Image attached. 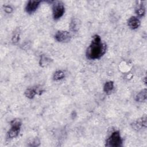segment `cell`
<instances>
[{
    "instance_id": "ba28073f",
    "label": "cell",
    "mask_w": 147,
    "mask_h": 147,
    "mask_svg": "<svg viewBox=\"0 0 147 147\" xmlns=\"http://www.w3.org/2000/svg\"><path fill=\"white\" fill-rule=\"evenodd\" d=\"M43 90L38 87H30L28 88L24 92L25 96L29 99H33L36 94L41 95Z\"/></svg>"
},
{
    "instance_id": "4fadbf2b",
    "label": "cell",
    "mask_w": 147,
    "mask_h": 147,
    "mask_svg": "<svg viewBox=\"0 0 147 147\" xmlns=\"http://www.w3.org/2000/svg\"><path fill=\"white\" fill-rule=\"evenodd\" d=\"M114 88V82L113 81L106 82L103 86V91L107 95L110 94Z\"/></svg>"
},
{
    "instance_id": "7a4b0ae2",
    "label": "cell",
    "mask_w": 147,
    "mask_h": 147,
    "mask_svg": "<svg viewBox=\"0 0 147 147\" xmlns=\"http://www.w3.org/2000/svg\"><path fill=\"white\" fill-rule=\"evenodd\" d=\"M123 140L118 130L114 131L106 141L105 146L107 147H120L122 146Z\"/></svg>"
},
{
    "instance_id": "ac0fdd59",
    "label": "cell",
    "mask_w": 147,
    "mask_h": 147,
    "mask_svg": "<svg viewBox=\"0 0 147 147\" xmlns=\"http://www.w3.org/2000/svg\"><path fill=\"white\" fill-rule=\"evenodd\" d=\"M3 9L6 13H11L13 11V8L10 5H5L3 6Z\"/></svg>"
},
{
    "instance_id": "277c9868",
    "label": "cell",
    "mask_w": 147,
    "mask_h": 147,
    "mask_svg": "<svg viewBox=\"0 0 147 147\" xmlns=\"http://www.w3.org/2000/svg\"><path fill=\"white\" fill-rule=\"evenodd\" d=\"M52 16L54 20H57L60 18L65 12V7L61 1H55L52 2Z\"/></svg>"
},
{
    "instance_id": "6da1fadb",
    "label": "cell",
    "mask_w": 147,
    "mask_h": 147,
    "mask_svg": "<svg viewBox=\"0 0 147 147\" xmlns=\"http://www.w3.org/2000/svg\"><path fill=\"white\" fill-rule=\"evenodd\" d=\"M107 45L102 41L100 37L98 34L92 36L91 42L86 50V57L89 60L99 59L106 52Z\"/></svg>"
},
{
    "instance_id": "2e32d148",
    "label": "cell",
    "mask_w": 147,
    "mask_h": 147,
    "mask_svg": "<svg viewBox=\"0 0 147 147\" xmlns=\"http://www.w3.org/2000/svg\"><path fill=\"white\" fill-rule=\"evenodd\" d=\"M20 39V32L18 29L14 31L11 37V41L13 44H17Z\"/></svg>"
},
{
    "instance_id": "8992f818",
    "label": "cell",
    "mask_w": 147,
    "mask_h": 147,
    "mask_svg": "<svg viewBox=\"0 0 147 147\" xmlns=\"http://www.w3.org/2000/svg\"><path fill=\"white\" fill-rule=\"evenodd\" d=\"M71 34L67 30H58L55 34V40L62 43H66L70 41Z\"/></svg>"
},
{
    "instance_id": "9c48e42d",
    "label": "cell",
    "mask_w": 147,
    "mask_h": 147,
    "mask_svg": "<svg viewBox=\"0 0 147 147\" xmlns=\"http://www.w3.org/2000/svg\"><path fill=\"white\" fill-rule=\"evenodd\" d=\"M141 24V21L139 18L137 16L130 17L127 21V25L130 29L132 30L136 29L139 28Z\"/></svg>"
},
{
    "instance_id": "9a60e30c",
    "label": "cell",
    "mask_w": 147,
    "mask_h": 147,
    "mask_svg": "<svg viewBox=\"0 0 147 147\" xmlns=\"http://www.w3.org/2000/svg\"><path fill=\"white\" fill-rule=\"evenodd\" d=\"M51 63V59L44 55H42L40 57L39 64L41 67H45L49 65Z\"/></svg>"
},
{
    "instance_id": "8fae6325",
    "label": "cell",
    "mask_w": 147,
    "mask_h": 147,
    "mask_svg": "<svg viewBox=\"0 0 147 147\" xmlns=\"http://www.w3.org/2000/svg\"><path fill=\"white\" fill-rule=\"evenodd\" d=\"M80 21L78 18H72L69 24V28L71 30L73 33H76L80 28Z\"/></svg>"
},
{
    "instance_id": "52a82bcc",
    "label": "cell",
    "mask_w": 147,
    "mask_h": 147,
    "mask_svg": "<svg viewBox=\"0 0 147 147\" xmlns=\"http://www.w3.org/2000/svg\"><path fill=\"white\" fill-rule=\"evenodd\" d=\"M41 1H35V0H30L28 2L25 6V11L28 14H32L34 13L38 6H40Z\"/></svg>"
},
{
    "instance_id": "5b68a950",
    "label": "cell",
    "mask_w": 147,
    "mask_h": 147,
    "mask_svg": "<svg viewBox=\"0 0 147 147\" xmlns=\"http://www.w3.org/2000/svg\"><path fill=\"white\" fill-rule=\"evenodd\" d=\"M130 126L131 128L136 131H140L143 129H145L147 126V118L145 115L134 121H133Z\"/></svg>"
},
{
    "instance_id": "30bf717a",
    "label": "cell",
    "mask_w": 147,
    "mask_h": 147,
    "mask_svg": "<svg viewBox=\"0 0 147 147\" xmlns=\"http://www.w3.org/2000/svg\"><path fill=\"white\" fill-rule=\"evenodd\" d=\"M137 2V4L136 5V6L135 8V13L137 16V17H142L145 16V12H146L144 4L142 1H138Z\"/></svg>"
},
{
    "instance_id": "5bb4252c",
    "label": "cell",
    "mask_w": 147,
    "mask_h": 147,
    "mask_svg": "<svg viewBox=\"0 0 147 147\" xmlns=\"http://www.w3.org/2000/svg\"><path fill=\"white\" fill-rule=\"evenodd\" d=\"M65 74L63 70H57L53 75V79L54 80L57 81L60 80L65 78Z\"/></svg>"
},
{
    "instance_id": "7c38bea8",
    "label": "cell",
    "mask_w": 147,
    "mask_h": 147,
    "mask_svg": "<svg viewBox=\"0 0 147 147\" xmlns=\"http://www.w3.org/2000/svg\"><path fill=\"white\" fill-rule=\"evenodd\" d=\"M147 98V90L146 88L142 89L138 92L135 96V100L138 102H142L146 100Z\"/></svg>"
},
{
    "instance_id": "e0dca14e",
    "label": "cell",
    "mask_w": 147,
    "mask_h": 147,
    "mask_svg": "<svg viewBox=\"0 0 147 147\" xmlns=\"http://www.w3.org/2000/svg\"><path fill=\"white\" fill-rule=\"evenodd\" d=\"M40 145V141L37 138L33 139L32 141L29 142V145H28L30 146H37Z\"/></svg>"
},
{
    "instance_id": "3957f363",
    "label": "cell",
    "mask_w": 147,
    "mask_h": 147,
    "mask_svg": "<svg viewBox=\"0 0 147 147\" xmlns=\"http://www.w3.org/2000/svg\"><path fill=\"white\" fill-rule=\"evenodd\" d=\"M10 128L7 133V137L11 139L17 137L20 132L22 122L20 119L15 118L12 119L10 122Z\"/></svg>"
}]
</instances>
